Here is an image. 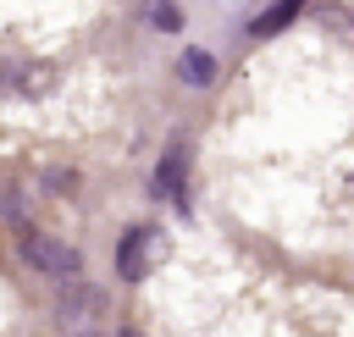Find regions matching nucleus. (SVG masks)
<instances>
[{"label": "nucleus", "instance_id": "2", "mask_svg": "<svg viewBox=\"0 0 354 337\" xmlns=\"http://www.w3.org/2000/svg\"><path fill=\"white\" fill-rule=\"evenodd\" d=\"M144 249H149V227H133V232H122V243H116V271L133 282V276H144Z\"/></svg>", "mask_w": 354, "mask_h": 337}, {"label": "nucleus", "instance_id": "6", "mask_svg": "<svg viewBox=\"0 0 354 337\" xmlns=\"http://www.w3.org/2000/svg\"><path fill=\"white\" fill-rule=\"evenodd\" d=\"M77 337H100V331H77Z\"/></svg>", "mask_w": 354, "mask_h": 337}, {"label": "nucleus", "instance_id": "4", "mask_svg": "<svg viewBox=\"0 0 354 337\" xmlns=\"http://www.w3.org/2000/svg\"><path fill=\"white\" fill-rule=\"evenodd\" d=\"M299 6H304V0H277L271 11H260V17L249 22V33H254V39H271V33H282V28L299 17Z\"/></svg>", "mask_w": 354, "mask_h": 337}, {"label": "nucleus", "instance_id": "1", "mask_svg": "<svg viewBox=\"0 0 354 337\" xmlns=\"http://www.w3.org/2000/svg\"><path fill=\"white\" fill-rule=\"evenodd\" d=\"M22 260H28L33 271H44V276H61V282H72V276L83 271L77 249L61 243V238H50V232H39V227H22Z\"/></svg>", "mask_w": 354, "mask_h": 337}, {"label": "nucleus", "instance_id": "7", "mask_svg": "<svg viewBox=\"0 0 354 337\" xmlns=\"http://www.w3.org/2000/svg\"><path fill=\"white\" fill-rule=\"evenodd\" d=\"M127 337H133V331H127Z\"/></svg>", "mask_w": 354, "mask_h": 337}, {"label": "nucleus", "instance_id": "5", "mask_svg": "<svg viewBox=\"0 0 354 337\" xmlns=\"http://www.w3.org/2000/svg\"><path fill=\"white\" fill-rule=\"evenodd\" d=\"M149 22H155L160 33H177V28H183V11H177V0H149Z\"/></svg>", "mask_w": 354, "mask_h": 337}, {"label": "nucleus", "instance_id": "3", "mask_svg": "<svg viewBox=\"0 0 354 337\" xmlns=\"http://www.w3.org/2000/svg\"><path fill=\"white\" fill-rule=\"evenodd\" d=\"M177 72H183V83H194V88H210V83H216V61H210L199 44L177 50Z\"/></svg>", "mask_w": 354, "mask_h": 337}]
</instances>
